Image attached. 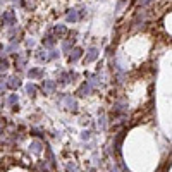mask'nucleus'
<instances>
[{"label": "nucleus", "instance_id": "1", "mask_svg": "<svg viewBox=\"0 0 172 172\" xmlns=\"http://www.w3.org/2000/svg\"><path fill=\"white\" fill-rule=\"evenodd\" d=\"M2 21H3V24H7V26L14 24V22H16V19H14V12H5V14L2 16Z\"/></svg>", "mask_w": 172, "mask_h": 172}, {"label": "nucleus", "instance_id": "2", "mask_svg": "<svg viewBox=\"0 0 172 172\" xmlns=\"http://www.w3.org/2000/svg\"><path fill=\"white\" fill-rule=\"evenodd\" d=\"M96 55H98V50H90V53H88V57H86V62H91L93 59H96Z\"/></svg>", "mask_w": 172, "mask_h": 172}, {"label": "nucleus", "instance_id": "3", "mask_svg": "<svg viewBox=\"0 0 172 172\" xmlns=\"http://www.w3.org/2000/svg\"><path fill=\"white\" fill-rule=\"evenodd\" d=\"M53 88H55V84H53V83H50V81H45V84H43V90H47V91H53Z\"/></svg>", "mask_w": 172, "mask_h": 172}, {"label": "nucleus", "instance_id": "4", "mask_svg": "<svg viewBox=\"0 0 172 172\" xmlns=\"http://www.w3.org/2000/svg\"><path fill=\"white\" fill-rule=\"evenodd\" d=\"M9 86H10V88H17V86H19V79H16V78H10V81H9Z\"/></svg>", "mask_w": 172, "mask_h": 172}, {"label": "nucleus", "instance_id": "5", "mask_svg": "<svg viewBox=\"0 0 172 172\" xmlns=\"http://www.w3.org/2000/svg\"><path fill=\"white\" fill-rule=\"evenodd\" d=\"M7 67H9V62L5 59H0V71H5Z\"/></svg>", "mask_w": 172, "mask_h": 172}, {"label": "nucleus", "instance_id": "6", "mask_svg": "<svg viewBox=\"0 0 172 172\" xmlns=\"http://www.w3.org/2000/svg\"><path fill=\"white\" fill-rule=\"evenodd\" d=\"M79 55H81V50H79V48H76V50H74V53L71 55V60H76Z\"/></svg>", "mask_w": 172, "mask_h": 172}, {"label": "nucleus", "instance_id": "7", "mask_svg": "<svg viewBox=\"0 0 172 172\" xmlns=\"http://www.w3.org/2000/svg\"><path fill=\"white\" fill-rule=\"evenodd\" d=\"M29 76H33V78L41 76V71H40V69H33V71H29Z\"/></svg>", "mask_w": 172, "mask_h": 172}, {"label": "nucleus", "instance_id": "8", "mask_svg": "<svg viewBox=\"0 0 172 172\" xmlns=\"http://www.w3.org/2000/svg\"><path fill=\"white\" fill-rule=\"evenodd\" d=\"M26 90H28V93H29V95H31V96H33V95H34V93H36V88H34V86H31V84H29V86H28V88H26Z\"/></svg>", "mask_w": 172, "mask_h": 172}, {"label": "nucleus", "instance_id": "9", "mask_svg": "<svg viewBox=\"0 0 172 172\" xmlns=\"http://www.w3.org/2000/svg\"><path fill=\"white\" fill-rule=\"evenodd\" d=\"M16 102H17V96H16V95H12V96L9 98V103H16Z\"/></svg>", "mask_w": 172, "mask_h": 172}, {"label": "nucleus", "instance_id": "10", "mask_svg": "<svg viewBox=\"0 0 172 172\" xmlns=\"http://www.w3.org/2000/svg\"><path fill=\"white\" fill-rule=\"evenodd\" d=\"M33 152H40V143H33Z\"/></svg>", "mask_w": 172, "mask_h": 172}]
</instances>
